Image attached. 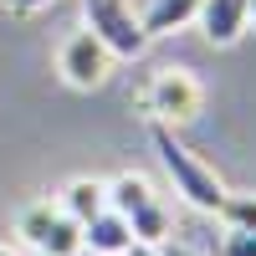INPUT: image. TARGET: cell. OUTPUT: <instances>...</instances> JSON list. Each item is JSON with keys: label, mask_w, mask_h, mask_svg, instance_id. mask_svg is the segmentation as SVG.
<instances>
[{"label": "cell", "mask_w": 256, "mask_h": 256, "mask_svg": "<svg viewBox=\"0 0 256 256\" xmlns=\"http://www.w3.org/2000/svg\"><path fill=\"white\" fill-rule=\"evenodd\" d=\"M134 6H138V20H144V36L154 41V36H174V31H184L190 20H195L200 0H134Z\"/></svg>", "instance_id": "obj_10"}, {"label": "cell", "mask_w": 256, "mask_h": 256, "mask_svg": "<svg viewBox=\"0 0 256 256\" xmlns=\"http://www.w3.org/2000/svg\"><path fill=\"white\" fill-rule=\"evenodd\" d=\"M108 210H118V216L128 220L134 246H148V251L174 230L164 195L154 190V180H148V174H138V169H118V174L108 180Z\"/></svg>", "instance_id": "obj_2"}, {"label": "cell", "mask_w": 256, "mask_h": 256, "mask_svg": "<svg viewBox=\"0 0 256 256\" xmlns=\"http://www.w3.org/2000/svg\"><path fill=\"white\" fill-rule=\"evenodd\" d=\"M246 6H251V26H256V0H246Z\"/></svg>", "instance_id": "obj_16"}, {"label": "cell", "mask_w": 256, "mask_h": 256, "mask_svg": "<svg viewBox=\"0 0 256 256\" xmlns=\"http://www.w3.org/2000/svg\"><path fill=\"white\" fill-rule=\"evenodd\" d=\"M0 256H20V251H16V246H10V241H0Z\"/></svg>", "instance_id": "obj_15"}, {"label": "cell", "mask_w": 256, "mask_h": 256, "mask_svg": "<svg viewBox=\"0 0 256 256\" xmlns=\"http://www.w3.org/2000/svg\"><path fill=\"white\" fill-rule=\"evenodd\" d=\"M56 205L67 210L77 226H88L92 216H102V210H108V180H98V174H77V180L62 184Z\"/></svg>", "instance_id": "obj_9"}, {"label": "cell", "mask_w": 256, "mask_h": 256, "mask_svg": "<svg viewBox=\"0 0 256 256\" xmlns=\"http://www.w3.org/2000/svg\"><path fill=\"white\" fill-rule=\"evenodd\" d=\"M154 256H205V251H200V246H190V241H180L174 230H169V236L154 246Z\"/></svg>", "instance_id": "obj_13"}, {"label": "cell", "mask_w": 256, "mask_h": 256, "mask_svg": "<svg viewBox=\"0 0 256 256\" xmlns=\"http://www.w3.org/2000/svg\"><path fill=\"white\" fill-rule=\"evenodd\" d=\"M82 26H88L118 62H134V56H144V46H148L134 0H82Z\"/></svg>", "instance_id": "obj_5"}, {"label": "cell", "mask_w": 256, "mask_h": 256, "mask_svg": "<svg viewBox=\"0 0 256 256\" xmlns=\"http://www.w3.org/2000/svg\"><path fill=\"white\" fill-rule=\"evenodd\" d=\"M216 216L226 220V230H246V226H256V190H226V200H220V210Z\"/></svg>", "instance_id": "obj_11"}, {"label": "cell", "mask_w": 256, "mask_h": 256, "mask_svg": "<svg viewBox=\"0 0 256 256\" xmlns=\"http://www.w3.org/2000/svg\"><path fill=\"white\" fill-rule=\"evenodd\" d=\"M195 26L210 46H236V41L251 31V6L246 0H200Z\"/></svg>", "instance_id": "obj_7"}, {"label": "cell", "mask_w": 256, "mask_h": 256, "mask_svg": "<svg viewBox=\"0 0 256 256\" xmlns=\"http://www.w3.org/2000/svg\"><path fill=\"white\" fill-rule=\"evenodd\" d=\"M0 6H6L10 16H41V10L52 6V0H0Z\"/></svg>", "instance_id": "obj_14"}, {"label": "cell", "mask_w": 256, "mask_h": 256, "mask_svg": "<svg viewBox=\"0 0 256 256\" xmlns=\"http://www.w3.org/2000/svg\"><path fill=\"white\" fill-rule=\"evenodd\" d=\"M205 108V88L190 67H159L144 88V113L148 123H169V128H184L195 123Z\"/></svg>", "instance_id": "obj_4"}, {"label": "cell", "mask_w": 256, "mask_h": 256, "mask_svg": "<svg viewBox=\"0 0 256 256\" xmlns=\"http://www.w3.org/2000/svg\"><path fill=\"white\" fill-rule=\"evenodd\" d=\"M82 251H92V256H128L134 251V230H128V220L118 210H102V216H92L82 226Z\"/></svg>", "instance_id": "obj_8"}, {"label": "cell", "mask_w": 256, "mask_h": 256, "mask_svg": "<svg viewBox=\"0 0 256 256\" xmlns=\"http://www.w3.org/2000/svg\"><path fill=\"white\" fill-rule=\"evenodd\" d=\"M16 236L36 256H82V226L56 200H26L16 210Z\"/></svg>", "instance_id": "obj_3"}, {"label": "cell", "mask_w": 256, "mask_h": 256, "mask_svg": "<svg viewBox=\"0 0 256 256\" xmlns=\"http://www.w3.org/2000/svg\"><path fill=\"white\" fill-rule=\"evenodd\" d=\"M113 67H118V56L102 46L88 26H77L72 36H62V46H56V72H62V82H67V88H77V92H98L102 82L113 77Z\"/></svg>", "instance_id": "obj_6"}, {"label": "cell", "mask_w": 256, "mask_h": 256, "mask_svg": "<svg viewBox=\"0 0 256 256\" xmlns=\"http://www.w3.org/2000/svg\"><path fill=\"white\" fill-rule=\"evenodd\" d=\"M148 138H154V154H159V164H164L169 184H174V195H180L184 205L205 210V216H216L220 200H226V180H220L184 138H174V128H169V123H148Z\"/></svg>", "instance_id": "obj_1"}, {"label": "cell", "mask_w": 256, "mask_h": 256, "mask_svg": "<svg viewBox=\"0 0 256 256\" xmlns=\"http://www.w3.org/2000/svg\"><path fill=\"white\" fill-rule=\"evenodd\" d=\"M220 256H256V226H246V230H226Z\"/></svg>", "instance_id": "obj_12"}]
</instances>
